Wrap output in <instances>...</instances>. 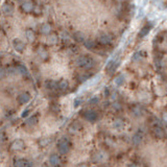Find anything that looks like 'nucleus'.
Instances as JSON below:
<instances>
[{"mask_svg":"<svg viewBox=\"0 0 167 167\" xmlns=\"http://www.w3.org/2000/svg\"><path fill=\"white\" fill-rule=\"evenodd\" d=\"M85 46L87 47V48H89V49H92V48H94V46H95V43L93 41H86L85 42Z\"/></svg>","mask_w":167,"mask_h":167,"instance_id":"nucleus-20","label":"nucleus"},{"mask_svg":"<svg viewBox=\"0 0 167 167\" xmlns=\"http://www.w3.org/2000/svg\"><path fill=\"white\" fill-rule=\"evenodd\" d=\"M18 101H19L21 105H24V103L28 102L30 100V94L28 92H23L18 96Z\"/></svg>","mask_w":167,"mask_h":167,"instance_id":"nucleus-6","label":"nucleus"},{"mask_svg":"<svg viewBox=\"0 0 167 167\" xmlns=\"http://www.w3.org/2000/svg\"><path fill=\"white\" fill-rule=\"evenodd\" d=\"M148 31H150V27L148 26H146V27H144V28L141 30V33H140V37H144V36H146L148 33Z\"/></svg>","mask_w":167,"mask_h":167,"instance_id":"nucleus-24","label":"nucleus"},{"mask_svg":"<svg viewBox=\"0 0 167 167\" xmlns=\"http://www.w3.org/2000/svg\"><path fill=\"white\" fill-rule=\"evenodd\" d=\"M154 135L157 137V138H164L165 136V132L164 130H163V128L161 126V125L157 124L154 126Z\"/></svg>","mask_w":167,"mask_h":167,"instance_id":"nucleus-7","label":"nucleus"},{"mask_svg":"<svg viewBox=\"0 0 167 167\" xmlns=\"http://www.w3.org/2000/svg\"><path fill=\"white\" fill-rule=\"evenodd\" d=\"M83 117L86 119V120L90 121V122H94V121H96L97 119H98V114L93 110H88L84 113Z\"/></svg>","mask_w":167,"mask_h":167,"instance_id":"nucleus-4","label":"nucleus"},{"mask_svg":"<svg viewBox=\"0 0 167 167\" xmlns=\"http://www.w3.org/2000/svg\"><path fill=\"white\" fill-rule=\"evenodd\" d=\"M68 87H69L68 81H65V79H62V81H60L59 84H57V88L59 89L60 91H62V92H65V91H66L67 89H68Z\"/></svg>","mask_w":167,"mask_h":167,"instance_id":"nucleus-10","label":"nucleus"},{"mask_svg":"<svg viewBox=\"0 0 167 167\" xmlns=\"http://www.w3.org/2000/svg\"><path fill=\"white\" fill-rule=\"evenodd\" d=\"M142 140H143V134L140 132L136 133V134L133 136V139H132L133 144L134 145H139L141 142H142Z\"/></svg>","mask_w":167,"mask_h":167,"instance_id":"nucleus-8","label":"nucleus"},{"mask_svg":"<svg viewBox=\"0 0 167 167\" xmlns=\"http://www.w3.org/2000/svg\"><path fill=\"white\" fill-rule=\"evenodd\" d=\"M39 54H40V57H42V59H47L48 57V53L46 52V50L45 49H41V50H39Z\"/></svg>","mask_w":167,"mask_h":167,"instance_id":"nucleus-22","label":"nucleus"},{"mask_svg":"<svg viewBox=\"0 0 167 167\" xmlns=\"http://www.w3.org/2000/svg\"><path fill=\"white\" fill-rule=\"evenodd\" d=\"M74 38H75V40H76V41H78V42H85V37H84L83 33H75Z\"/></svg>","mask_w":167,"mask_h":167,"instance_id":"nucleus-19","label":"nucleus"},{"mask_svg":"<svg viewBox=\"0 0 167 167\" xmlns=\"http://www.w3.org/2000/svg\"><path fill=\"white\" fill-rule=\"evenodd\" d=\"M129 167H138V166L135 165V164H131V165H129Z\"/></svg>","mask_w":167,"mask_h":167,"instance_id":"nucleus-34","label":"nucleus"},{"mask_svg":"<svg viewBox=\"0 0 167 167\" xmlns=\"http://www.w3.org/2000/svg\"><path fill=\"white\" fill-rule=\"evenodd\" d=\"M26 36H27V39L29 40V41H33V33H31V31H27V33H26Z\"/></svg>","mask_w":167,"mask_h":167,"instance_id":"nucleus-26","label":"nucleus"},{"mask_svg":"<svg viewBox=\"0 0 167 167\" xmlns=\"http://www.w3.org/2000/svg\"><path fill=\"white\" fill-rule=\"evenodd\" d=\"M69 147H70V142L67 138L63 137L61 140L57 143V150L61 154H67L69 150Z\"/></svg>","mask_w":167,"mask_h":167,"instance_id":"nucleus-2","label":"nucleus"},{"mask_svg":"<svg viewBox=\"0 0 167 167\" xmlns=\"http://www.w3.org/2000/svg\"><path fill=\"white\" fill-rule=\"evenodd\" d=\"M17 70H18V72H20L22 75H28V72H27L26 67L22 66V65H19V66H18V68H17Z\"/></svg>","mask_w":167,"mask_h":167,"instance_id":"nucleus-15","label":"nucleus"},{"mask_svg":"<svg viewBox=\"0 0 167 167\" xmlns=\"http://www.w3.org/2000/svg\"><path fill=\"white\" fill-rule=\"evenodd\" d=\"M38 121V117L37 116H31L30 118H28L26 120V124L28 125H35Z\"/></svg>","mask_w":167,"mask_h":167,"instance_id":"nucleus-16","label":"nucleus"},{"mask_svg":"<svg viewBox=\"0 0 167 167\" xmlns=\"http://www.w3.org/2000/svg\"><path fill=\"white\" fill-rule=\"evenodd\" d=\"M14 47H15L16 50L23 51L25 48V45H24V43L21 42L20 40H15V41H14Z\"/></svg>","mask_w":167,"mask_h":167,"instance_id":"nucleus-11","label":"nucleus"},{"mask_svg":"<svg viewBox=\"0 0 167 167\" xmlns=\"http://www.w3.org/2000/svg\"><path fill=\"white\" fill-rule=\"evenodd\" d=\"M23 9H24V11L29 12L31 9H33V3L29 2V1H27V2H25L24 4H23Z\"/></svg>","mask_w":167,"mask_h":167,"instance_id":"nucleus-18","label":"nucleus"},{"mask_svg":"<svg viewBox=\"0 0 167 167\" xmlns=\"http://www.w3.org/2000/svg\"><path fill=\"white\" fill-rule=\"evenodd\" d=\"M5 75V71L3 68H0V78H2V77H4Z\"/></svg>","mask_w":167,"mask_h":167,"instance_id":"nucleus-30","label":"nucleus"},{"mask_svg":"<svg viewBox=\"0 0 167 167\" xmlns=\"http://www.w3.org/2000/svg\"><path fill=\"white\" fill-rule=\"evenodd\" d=\"M133 113H134L136 116H141L142 115V111L140 110V109L138 108V107H136V108H134V110H133Z\"/></svg>","mask_w":167,"mask_h":167,"instance_id":"nucleus-25","label":"nucleus"},{"mask_svg":"<svg viewBox=\"0 0 167 167\" xmlns=\"http://www.w3.org/2000/svg\"><path fill=\"white\" fill-rule=\"evenodd\" d=\"M49 163H50L52 166H57V165L61 163V159L57 156V154H52L49 157Z\"/></svg>","mask_w":167,"mask_h":167,"instance_id":"nucleus-9","label":"nucleus"},{"mask_svg":"<svg viewBox=\"0 0 167 167\" xmlns=\"http://www.w3.org/2000/svg\"><path fill=\"white\" fill-rule=\"evenodd\" d=\"M14 166L15 167H31L30 161L26 160V159H17V160L14 162Z\"/></svg>","mask_w":167,"mask_h":167,"instance_id":"nucleus-5","label":"nucleus"},{"mask_svg":"<svg viewBox=\"0 0 167 167\" xmlns=\"http://www.w3.org/2000/svg\"><path fill=\"white\" fill-rule=\"evenodd\" d=\"M51 30V27L48 24H45L42 26V33H49V31Z\"/></svg>","mask_w":167,"mask_h":167,"instance_id":"nucleus-21","label":"nucleus"},{"mask_svg":"<svg viewBox=\"0 0 167 167\" xmlns=\"http://www.w3.org/2000/svg\"><path fill=\"white\" fill-rule=\"evenodd\" d=\"M76 65L81 68L84 69H90L92 67H94L95 65V61L92 57H88V55H81L77 59L76 61Z\"/></svg>","mask_w":167,"mask_h":167,"instance_id":"nucleus-1","label":"nucleus"},{"mask_svg":"<svg viewBox=\"0 0 167 167\" xmlns=\"http://www.w3.org/2000/svg\"><path fill=\"white\" fill-rule=\"evenodd\" d=\"M1 142H3V136L2 135H0V144H1Z\"/></svg>","mask_w":167,"mask_h":167,"instance_id":"nucleus-33","label":"nucleus"},{"mask_svg":"<svg viewBox=\"0 0 167 167\" xmlns=\"http://www.w3.org/2000/svg\"><path fill=\"white\" fill-rule=\"evenodd\" d=\"M98 97H93L92 99H90V103L91 105H96L97 102H98Z\"/></svg>","mask_w":167,"mask_h":167,"instance_id":"nucleus-27","label":"nucleus"},{"mask_svg":"<svg viewBox=\"0 0 167 167\" xmlns=\"http://www.w3.org/2000/svg\"><path fill=\"white\" fill-rule=\"evenodd\" d=\"M123 83H124V76H123V75H118V76L115 78V84H116L117 86H121Z\"/></svg>","mask_w":167,"mask_h":167,"instance_id":"nucleus-17","label":"nucleus"},{"mask_svg":"<svg viewBox=\"0 0 167 167\" xmlns=\"http://www.w3.org/2000/svg\"><path fill=\"white\" fill-rule=\"evenodd\" d=\"M19 1H21V0H19Z\"/></svg>","mask_w":167,"mask_h":167,"instance_id":"nucleus-35","label":"nucleus"},{"mask_svg":"<svg viewBox=\"0 0 167 167\" xmlns=\"http://www.w3.org/2000/svg\"><path fill=\"white\" fill-rule=\"evenodd\" d=\"M28 112H29V110H25V112L22 114V117H25V116H26V115L28 114Z\"/></svg>","mask_w":167,"mask_h":167,"instance_id":"nucleus-31","label":"nucleus"},{"mask_svg":"<svg viewBox=\"0 0 167 167\" xmlns=\"http://www.w3.org/2000/svg\"><path fill=\"white\" fill-rule=\"evenodd\" d=\"M24 148H25L24 141L21 140V139H17V140H15L11 144L9 150H13V152H19V150H24Z\"/></svg>","mask_w":167,"mask_h":167,"instance_id":"nucleus-3","label":"nucleus"},{"mask_svg":"<svg viewBox=\"0 0 167 167\" xmlns=\"http://www.w3.org/2000/svg\"><path fill=\"white\" fill-rule=\"evenodd\" d=\"M77 167H88V165L87 164H81V165H78Z\"/></svg>","mask_w":167,"mask_h":167,"instance_id":"nucleus-32","label":"nucleus"},{"mask_svg":"<svg viewBox=\"0 0 167 167\" xmlns=\"http://www.w3.org/2000/svg\"><path fill=\"white\" fill-rule=\"evenodd\" d=\"M4 12L5 13H11V12H13V5L12 4H9V3H7V4L4 5Z\"/></svg>","mask_w":167,"mask_h":167,"instance_id":"nucleus-23","label":"nucleus"},{"mask_svg":"<svg viewBox=\"0 0 167 167\" xmlns=\"http://www.w3.org/2000/svg\"><path fill=\"white\" fill-rule=\"evenodd\" d=\"M141 57H142V53H141V51H139V52H137L136 54H134V57H133V60H139Z\"/></svg>","mask_w":167,"mask_h":167,"instance_id":"nucleus-28","label":"nucleus"},{"mask_svg":"<svg viewBox=\"0 0 167 167\" xmlns=\"http://www.w3.org/2000/svg\"><path fill=\"white\" fill-rule=\"evenodd\" d=\"M45 86H46V88L49 89V90H54V89H57V84L53 81H47L46 83H45Z\"/></svg>","mask_w":167,"mask_h":167,"instance_id":"nucleus-12","label":"nucleus"},{"mask_svg":"<svg viewBox=\"0 0 167 167\" xmlns=\"http://www.w3.org/2000/svg\"><path fill=\"white\" fill-rule=\"evenodd\" d=\"M99 41H100V43H102V44H109V43H111L112 39H111L110 36L102 35L100 38H99Z\"/></svg>","mask_w":167,"mask_h":167,"instance_id":"nucleus-13","label":"nucleus"},{"mask_svg":"<svg viewBox=\"0 0 167 167\" xmlns=\"http://www.w3.org/2000/svg\"><path fill=\"white\" fill-rule=\"evenodd\" d=\"M123 125H124V122H123L121 119H116V120L113 122V126L115 129H121L123 128Z\"/></svg>","mask_w":167,"mask_h":167,"instance_id":"nucleus-14","label":"nucleus"},{"mask_svg":"<svg viewBox=\"0 0 167 167\" xmlns=\"http://www.w3.org/2000/svg\"><path fill=\"white\" fill-rule=\"evenodd\" d=\"M81 103V98H76L74 100V107L76 108V107H78Z\"/></svg>","mask_w":167,"mask_h":167,"instance_id":"nucleus-29","label":"nucleus"}]
</instances>
